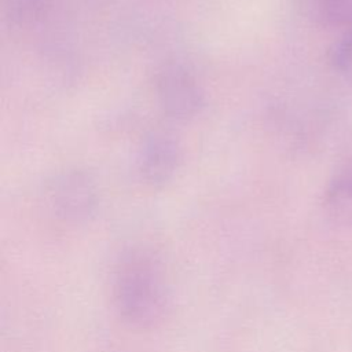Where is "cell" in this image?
Wrapping results in <instances>:
<instances>
[{
	"mask_svg": "<svg viewBox=\"0 0 352 352\" xmlns=\"http://www.w3.org/2000/svg\"><path fill=\"white\" fill-rule=\"evenodd\" d=\"M116 298L122 316L131 323L143 326L158 319L168 298L158 263L144 253L129 256L117 276Z\"/></svg>",
	"mask_w": 352,
	"mask_h": 352,
	"instance_id": "1",
	"label": "cell"
},
{
	"mask_svg": "<svg viewBox=\"0 0 352 352\" xmlns=\"http://www.w3.org/2000/svg\"><path fill=\"white\" fill-rule=\"evenodd\" d=\"M155 89L164 114L175 120L197 116L205 103L197 80L179 65H169L158 74Z\"/></svg>",
	"mask_w": 352,
	"mask_h": 352,
	"instance_id": "2",
	"label": "cell"
},
{
	"mask_svg": "<svg viewBox=\"0 0 352 352\" xmlns=\"http://www.w3.org/2000/svg\"><path fill=\"white\" fill-rule=\"evenodd\" d=\"M48 194L52 205L67 217L87 216L96 205L95 184L81 170L59 173L50 182Z\"/></svg>",
	"mask_w": 352,
	"mask_h": 352,
	"instance_id": "3",
	"label": "cell"
},
{
	"mask_svg": "<svg viewBox=\"0 0 352 352\" xmlns=\"http://www.w3.org/2000/svg\"><path fill=\"white\" fill-rule=\"evenodd\" d=\"M180 161V150L176 142L165 135L147 138L139 153V172L143 179L154 186L169 182Z\"/></svg>",
	"mask_w": 352,
	"mask_h": 352,
	"instance_id": "4",
	"label": "cell"
},
{
	"mask_svg": "<svg viewBox=\"0 0 352 352\" xmlns=\"http://www.w3.org/2000/svg\"><path fill=\"white\" fill-rule=\"evenodd\" d=\"M324 209L337 224L352 226V162L330 180L324 192Z\"/></svg>",
	"mask_w": 352,
	"mask_h": 352,
	"instance_id": "5",
	"label": "cell"
},
{
	"mask_svg": "<svg viewBox=\"0 0 352 352\" xmlns=\"http://www.w3.org/2000/svg\"><path fill=\"white\" fill-rule=\"evenodd\" d=\"M330 63L341 77L352 82V32L331 47Z\"/></svg>",
	"mask_w": 352,
	"mask_h": 352,
	"instance_id": "6",
	"label": "cell"
},
{
	"mask_svg": "<svg viewBox=\"0 0 352 352\" xmlns=\"http://www.w3.org/2000/svg\"><path fill=\"white\" fill-rule=\"evenodd\" d=\"M322 21L352 28V0H324Z\"/></svg>",
	"mask_w": 352,
	"mask_h": 352,
	"instance_id": "7",
	"label": "cell"
},
{
	"mask_svg": "<svg viewBox=\"0 0 352 352\" xmlns=\"http://www.w3.org/2000/svg\"><path fill=\"white\" fill-rule=\"evenodd\" d=\"M47 0H10L11 15L18 19H32L41 10Z\"/></svg>",
	"mask_w": 352,
	"mask_h": 352,
	"instance_id": "8",
	"label": "cell"
},
{
	"mask_svg": "<svg viewBox=\"0 0 352 352\" xmlns=\"http://www.w3.org/2000/svg\"><path fill=\"white\" fill-rule=\"evenodd\" d=\"M300 4L304 7V10L322 21V11H323V4H324V0H300Z\"/></svg>",
	"mask_w": 352,
	"mask_h": 352,
	"instance_id": "9",
	"label": "cell"
}]
</instances>
